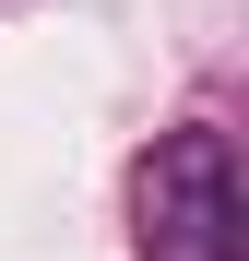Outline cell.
<instances>
[{"instance_id": "obj_1", "label": "cell", "mask_w": 249, "mask_h": 261, "mask_svg": "<svg viewBox=\"0 0 249 261\" xmlns=\"http://www.w3.org/2000/svg\"><path fill=\"white\" fill-rule=\"evenodd\" d=\"M143 214V261H249V190H237V143L214 119L166 130L131 178Z\"/></svg>"}]
</instances>
